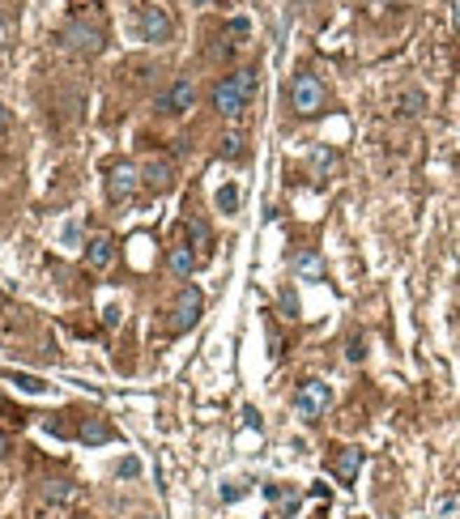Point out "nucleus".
<instances>
[{
  "instance_id": "24",
  "label": "nucleus",
  "mask_w": 460,
  "mask_h": 519,
  "mask_svg": "<svg viewBox=\"0 0 460 519\" xmlns=\"http://www.w3.org/2000/svg\"><path fill=\"white\" fill-rule=\"evenodd\" d=\"M0 124H5V107H0Z\"/></svg>"
},
{
  "instance_id": "7",
  "label": "nucleus",
  "mask_w": 460,
  "mask_h": 519,
  "mask_svg": "<svg viewBox=\"0 0 460 519\" xmlns=\"http://www.w3.org/2000/svg\"><path fill=\"white\" fill-rule=\"evenodd\" d=\"M64 43H69L73 51H81V56H94V51L102 47V34H98V26H85V22H73V26L64 30Z\"/></svg>"
},
{
  "instance_id": "3",
  "label": "nucleus",
  "mask_w": 460,
  "mask_h": 519,
  "mask_svg": "<svg viewBox=\"0 0 460 519\" xmlns=\"http://www.w3.org/2000/svg\"><path fill=\"white\" fill-rule=\"evenodd\" d=\"M290 102H294V111H298V115H316V111L324 107V85H320V77L298 73L294 85H290Z\"/></svg>"
},
{
  "instance_id": "22",
  "label": "nucleus",
  "mask_w": 460,
  "mask_h": 519,
  "mask_svg": "<svg viewBox=\"0 0 460 519\" xmlns=\"http://www.w3.org/2000/svg\"><path fill=\"white\" fill-rule=\"evenodd\" d=\"M5 451H9V443H5V434H0V460H5Z\"/></svg>"
},
{
  "instance_id": "19",
  "label": "nucleus",
  "mask_w": 460,
  "mask_h": 519,
  "mask_svg": "<svg viewBox=\"0 0 460 519\" xmlns=\"http://www.w3.org/2000/svg\"><path fill=\"white\" fill-rule=\"evenodd\" d=\"M192 243H196V247H204V243H209V230H204V226H200V222H196V226H192Z\"/></svg>"
},
{
  "instance_id": "12",
  "label": "nucleus",
  "mask_w": 460,
  "mask_h": 519,
  "mask_svg": "<svg viewBox=\"0 0 460 519\" xmlns=\"http://www.w3.org/2000/svg\"><path fill=\"white\" fill-rule=\"evenodd\" d=\"M167 264H171L175 277H192V273H196V251H192V247H171Z\"/></svg>"
},
{
  "instance_id": "16",
  "label": "nucleus",
  "mask_w": 460,
  "mask_h": 519,
  "mask_svg": "<svg viewBox=\"0 0 460 519\" xmlns=\"http://www.w3.org/2000/svg\"><path fill=\"white\" fill-rule=\"evenodd\" d=\"M218 209H222V213H235V209H239V187H235V183L218 192Z\"/></svg>"
},
{
  "instance_id": "25",
  "label": "nucleus",
  "mask_w": 460,
  "mask_h": 519,
  "mask_svg": "<svg viewBox=\"0 0 460 519\" xmlns=\"http://www.w3.org/2000/svg\"><path fill=\"white\" fill-rule=\"evenodd\" d=\"M77 519H90V515H77Z\"/></svg>"
},
{
  "instance_id": "10",
  "label": "nucleus",
  "mask_w": 460,
  "mask_h": 519,
  "mask_svg": "<svg viewBox=\"0 0 460 519\" xmlns=\"http://www.w3.org/2000/svg\"><path fill=\"white\" fill-rule=\"evenodd\" d=\"M358 469H363V451H358V447H345V451L333 460V473H337L341 481H354Z\"/></svg>"
},
{
  "instance_id": "23",
  "label": "nucleus",
  "mask_w": 460,
  "mask_h": 519,
  "mask_svg": "<svg viewBox=\"0 0 460 519\" xmlns=\"http://www.w3.org/2000/svg\"><path fill=\"white\" fill-rule=\"evenodd\" d=\"M388 5H392V0H375V9H388Z\"/></svg>"
},
{
  "instance_id": "9",
  "label": "nucleus",
  "mask_w": 460,
  "mask_h": 519,
  "mask_svg": "<svg viewBox=\"0 0 460 519\" xmlns=\"http://www.w3.org/2000/svg\"><path fill=\"white\" fill-rule=\"evenodd\" d=\"M111 260H116V247H111V239H107V234H98V239L85 247V264H90L94 273H102V269L111 264Z\"/></svg>"
},
{
  "instance_id": "1",
  "label": "nucleus",
  "mask_w": 460,
  "mask_h": 519,
  "mask_svg": "<svg viewBox=\"0 0 460 519\" xmlns=\"http://www.w3.org/2000/svg\"><path fill=\"white\" fill-rule=\"evenodd\" d=\"M251 94H256V73H247V69L243 73H230V77H222L214 85V111H222L226 120H235V115L247 111Z\"/></svg>"
},
{
  "instance_id": "21",
  "label": "nucleus",
  "mask_w": 460,
  "mask_h": 519,
  "mask_svg": "<svg viewBox=\"0 0 460 519\" xmlns=\"http://www.w3.org/2000/svg\"><path fill=\"white\" fill-rule=\"evenodd\" d=\"M452 26L460 30V0H452Z\"/></svg>"
},
{
  "instance_id": "15",
  "label": "nucleus",
  "mask_w": 460,
  "mask_h": 519,
  "mask_svg": "<svg viewBox=\"0 0 460 519\" xmlns=\"http://www.w3.org/2000/svg\"><path fill=\"white\" fill-rule=\"evenodd\" d=\"M81 439H85V443H107V439H111V426L98 422V418H90V422L81 426Z\"/></svg>"
},
{
  "instance_id": "2",
  "label": "nucleus",
  "mask_w": 460,
  "mask_h": 519,
  "mask_svg": "<svg viewBox=\"0 0 460 519\" xmlns=\"http://www.w3.org/2000/svg\"><path fill=\"white\" fill-rule=\"evenodd\" d=\"M328 404H333V388L320 383V379H307V383L298 388V396H294V413H298L302 422H316Z\"/></svg>"
},
{
  "instance_id": "11",
  "label": "nucleus",
  "mask_w": 460,
  "mask_h": 519,
  "mask_svg": "<svg viewBox=\"0 0 460 519\" xmlns=\"http://www.w3.org/2000/svg\"><path fill=\"white\" fill-rule=\"evenodd\" d=\"M294 273H298V281H320L324 260L316 251H302V255H294Z\"/></svg>"
},
{
  "instance_id": "6",
  "label": "nucleus",
  "mask_w": 460,
  "mask_h": 519,
  "mask_svg": "<svg viewBox=\"0 0 460 519\" xmlns=\"http://www.w3.org/2000/svg\"><path fill=\"white\" fill-rule=\"evenodd\" d=\"M192 102H196V85H192V77H175L171 94L158 102V107L171 111V115H188V111H192Z\"/></svg>"
},
{
  "instance_id": "8",
  "label": "nucleus",
  "mask_w": 460,
  "mask_h": 519,
  "mask_svg": "<svg viewBox=\"0 0 460 519\" xmlns=\"http://www.w3.org/2000/svg\"><path fill=\"white\" fill-rule=\"evenodd\" d=\"M137 179H141V171H137V166H116V171H111V179H107V196H111V200L132 196V192H137Z\"/></svg>"
},
{
  "instance_id": "14",
  "label": "nucleus",
  "mask_w": 460,
  "mask_h": 519,
  "mask_svg": "<svg viewBox=\"0 0 460 519\" xmlns=\"http://www.w3.org/2000/svg\"><path fill=\"white\" fill-rule=\"evenodd\" d=\"M0 375H5L13 388H22V392H30V396H43L47 392V383L39 379V375H22V371H0Z\"/></svg>"
},
{
  "instance_id": "5",
  "label": "nucleus",
  "mask_w": 460,
  "mask_h": 519,
  "mask_svg": "<svg viewBox=\"0 0 460 519\" xmlns=\"http://www.w3.org/2000/svg\"><path fill=\"white\" fill-rule=\"evenodd\" d=\"M200 306H204L200 290H196V285H188V290L179 294V302H175V320H171V332H188V328L200 320Z\"/></svg>"
},
{
  "instance_id": "18",
  "label": "nucleus",
  "mask_w": 460,
  "mask_h": 519,
  "mask_svg": "<svg viewBox=\"0 0 460 519\" xmlns=\"http://www.w3.org/2000/svg\"><path fill=\"white\" fill-rule=\"evenodd\" d=\"M222 498H226V502H239V498H243V485H239V481H235V485L226 481V485H222Z\"/></svg>"
},
{
  "instance_id": "13",
  "label": "nucleus",
  "mask_w": 460,
  "mask_h": 519,
  "mask_svg": "<svg viewBox=\"0 0 460 519\" xmlns=\"http://www.w3.org/2000/svg\"><path fill=\"white\" fill-rule=\"evenodd\" d=\"M171 179H175V166H171V162H149V171H145V183H149V187L167 192Z\"/></svg>"
},
{
  "instance_id": "17",
  "label": "nucleus",
  "mask_w": 460,
  "mask_h": 519,
  "mask_svg": "<svg viewBox=\"0 0 460 519\" xmlns=\"http://www.w3.org/2000/svg\"><path fill=\"white\" fill-rule=\"evenodd\" d=\"M60 239H64V247H77V243H81V226H77V222H64Z\"/></svg>"
},
{
  "instance_id": "20",
  "label": "nucleus",
  "mask_w": 460,
  "mask_h": 519,
  "mask_svg": "<svg viewBox=\"0 0 460 519\" xmlns=\"http://www.w3.org/2000/svg\"><path fill=\"white\" fill-rule=\"evenodd\" d=\"M239 145H243L239 136H226V141H222V153H239Z\"/></svg>"
},
{
  "instance_id": "4",
  "label": "nucleus",
  "mask_w": 460,
  "mask_h": 519,
  "mask_svg": "<svg viewBox=\"0 0 460 519\" xmlns=\"http://www.w3.org/2000/svg\"><path fill=\"white\" fill-rule=\"evenodd\" d=\"M137 30H141L145 43H167L171 38V17L158 5H141L137 9Z\"/></svg>"
}]
</instances>
